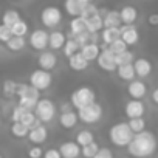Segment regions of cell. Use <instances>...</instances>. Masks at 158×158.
I'll list each match as a JSON object with an SVG mask.
<instances>
[{
    "label": "cell",
    "instance_id": "cell-1",
    "mask_svg": "<svg viewBox=\"0 0 158 158\" xmlns=\"http://www.w3.org/2000/svg\"><path fill=\"white\" fill-rule=\"evenodd\" d=\"M156 150V138L150 130L138 133L133 136L132 143L127 146V152L135 158H149Z\"/></svg>",
    "mask_w": 158,
    "mask_h": 158
},
{
    "label": "cell",
    "instance_id": "cell-2",
    "mask_svg": "<svg viewBox=\"0 0 158 158\" xmlns=\"http://www.w3.org/2000/svg\"><path fill=\"white\" fill-rule=\"evenodd\" d=\"M133 132L130 130L127 123H116L109 130V139L116 147H127L133 139Z\"/></svg>",
    "mask_w": 158,
    "mask_h": 158
},
{
    "label": "cell",
    "instance_id": "cell-3",
    "mask_svg": "<svg viewBox=\"0 0 158 158\" xmlns=\"http://www.w3.org/2000/svg\"><path fill=\"white\" fill-rule=\"evenodd\" d=\"M70 102L73 107H76L77 110H81V109H85L92 104L96 102V93L92 87L89 85H82V87H79L76 89L71 95H70Z\"/></svg>",
    "mask_w": 158,
    "mask_h": 158
},
{
    "label": "cell",
    "instance_id": "cell-4",
    "mask_svg": "<svg viewBox=\"0 0 158 158\" xmlns=\"http://www.w3.org/2000/svg\"><path fill=\"white\" fill-rule=\"evenodd\" d=\"M104 115V109L99 102H95L85 109H81V110H77V116L79 119H81L82 123L85 124H96L98 121H101Z\"/></svg>",
    "mask_w": 158,
    "mask_h": 158
},
{
    "label": "cell",
    "instance_id": "cell-5",
    "mask_svg": "<svg viewBox=\"0 0 158 158\" xmlns=\"http://www.w3.org/2000/svg\"><path fill=\"white\" fill-rule=\"evenodd\" d=\"M34 112H36V116L40 123H50L56 116V106L51 99L44 98V99H39Z\"/></svg>",
    "mask_w": 158,
    "mask_h": 158
},
{
    "label": "cell",
    "instance_id": "cell-6",
    "mask_svg": "<svg viewBox=\"0 0 158 158\" xmlns=\"http://www.w3.org/2000/svg\"><path fill=\"white\" fill-rule=\"evenodd\" d=\"M51 82H53V76L50 74V71L37 68L30 74V85L34 87L37 92H44V90L50 89Z\"/></svg>",
    "mask_w": 158,
    "mask_h": 158
},
{
    "label": "cell",
    "instance_id": "cell-7",
    "mask_svg": "<svg viewBox=\"0 0 158 158\" xmlns=\"http://www.w3.org/2000/svg\"><path fill=\"white\" fill-rule=\"evenodd\" d=\"M40 22L45 28H56L62 22V11L57 6H45L40 11Z\"/></svg>",
    "mask_w": 158,
    "mask_h": 158
},
{
    "label": "cell",
    "instance_id": "cell-8",
    "mask_svg": "<svg viewBox=\"0 0 158 158\" xmlns=\"http://www.w3.org/2000/svg\"><path fill=\"white\" fill-rule=\"evenodd\" d=\"M48 42H50V33L42 28H37L30 34V45L37 51H44L48 47Z\"/></svg>",
    "mask_w": 158,
    "mask_h": 158
},
{
    "label": "cell",
    "instance_id": "cell-9",
    "mask_svg": "<svg viewBox=\"0 0 158 158\" xmlns=\"http://www.w3.org/2000/svg\"><path fill=\"white\" fill-rule=\"evenodd\" d=\"M146 113V106L143 101H135V99H130L126 102L124 106V115L129 118V119H136V118H143Z\"/></svg>",
    "mask_w": 158,
    "mask_h": 158
},
{
    "label": "cell",
    "instance_id": "cell-10",
    "mask_svg": "<svg viewBox=\"0 0 158 158\" xmlns=\"http://www.w3.org/2000/svg\"><path fill=\"white\" fill-rule=\"evenodd\" d=\"M98 67L102 70V71H107V73H112V71H116V62H115V54H112L107 47L102 48L99 57H98Z\"/></svg>",
    "mask_w": 158,
    "mask_h": 158
},
{
    "label": "cell",
    "instance_id": "cell-11",
    "mask_svg": "<svg viewBox=\"0 0 158 158\" xmlns=\"http://www.w3.org/2000/svg\"><path fill=\"white\" fill-rule=\"evenodd\" d=\"M90 5V2H87V0H68V2H65L64 8H65V13L68 16H71L73 19L76 17H81L82 16V11Z\"/></svg>",
    "mask_w": 158,
    "mask_h": 158
},
{
    "label": "cell",
    "instance_id": "cell-12",
    "mask_svg": "<svg viewBox=\"0 0 158 158\" xmlns=\"http://www.w3.org/2000/svg\"><path fill=\"white\" fill-rule=\"evenodd\" d=\"M127 93L132 99L135 101H141L146 95H147V85L141 81V79H135V81L129 82L127 85Z\"/></svg>",
    "mask_w": 158,
    "mask_h": 158
},
{
    "label": "cell",
    "instance_id": "cell-13",
    "mask_svg": "<svg viewBox=\"0 0 158 158\" xmlns=\"http://www.w3.org/2000/svg\"><path fill=\"white\" fill-rule=\"evenodd\" d=\"M37 64L40 70L45 71H51L56 65H57V57L53 51H42L37 57Z\"/></svg>",
    "mask_w": 158,
    "mask_h": 158
},
{
    "label": "cell",
    "instance_id": "cell-14",
    "mask_svg": "<svg viewBox=\"0 0 158 158\" xmlns=\"http://www.w3.org/2000/svg\"><path fill=\"white\" fill-rule=\"evenodd\" d=\"M121 39H123V42L129 47V45H135V44H138V40H139V31L133 27V25H130V27H127V25H123L121 27Z\"/></svg>",
    "mask_w": 158,
    "mask_h": 158
},
{
    "label": "cell",
    "instance_id": "cell-15",
    "mask_svg": "<svg viewBox=\"0 0 158 158\" xmlns=\"http://www.w3.org/2000/svg\"><path fill=\"white\" fill-rule=\"evenodd\" d=\"M59 152L62 158H77L81 155V146H77L76 141H65L59 146Z\"/></svg>",
    "mask_w": 158,
    "mask_h": 158
},
{
    "label": "cell",
    "instance_id": "cell-16",
    "mask_svg": "<svg viewBox=\"0 0 158 158\" xmlns=\"http://www.w3.org/2000/svg\"><path fill=\"white\" fill-rule=\"evenodd\" d=\"M133 67H135V73L138 77H147L150 73H152V62L147 59V57H136L135 62H133Z\"/></svg>",
    "mask_w": 158,
    "mask_h": 158
},
{
    "label": "cell",
    "instance_id": "cell-17",
    "mask_svg": "<svg viewBox=\"0 0 158 158\" xmlns=\"http://www.w3.org/2000/svg\"><path fill=\"white\" fill-rule=\"evenodd\" d=\"M104 19V28H121L123 22H121V16L118 10H109L104 13L102 16Z\"/></svg>",
    "mask_w": 158,
    "mask_h": 158
},
{
    "label": "cell",
    "instance_id": "cell-18",
    "mask_svg": "<svg viewBox=\"0 0 158 158\" xmlns=\"http://www.w3.org/2000/svg\"><path fill=\"white\" fill-rule=\"evenodd\" d=\"M119 16H121V22L127 27H130L132 23L136 22L138 19V10L132 5H126L119 10Z\"/></svg>",
    "mask_w": 158,
    "mask_h": 158
},
{
    "label": "cell",
    "instance_id": "cell-19",
    "mask_svg": "<svg viewBox=\"0 0 158 158\" xmlns=\"http://www.w3.org/2000/svg\"><path fill=\"white\" fill-rule=\"evenodd\" d=\"M47 136H48V129L45 126H39V127L30 130V133H28V139L33 144H36V146L45 143L47 141Z\"/></svg>",
    "mask_w": 158,
    "mask_h": 158
},
{
    "label": "cell",
    "instance_id": "cell-20",
    "mask_svg": "<svg viewBox=\"0 0 158 158\" xmlns=\"http://www.w3.org/2000/svg\"><path fill=\"white\" fill-rule=\"evenodd\" d=\"M68 67L73 70V71H84L87 67H89V60L82 56V53L79 51L76 53L74 56H71L68 59Z\"/></svg>",
    "mask_w": 158,
    "mask_h": 158
},
{
    "label": "cell",
    "instance_id": "cell-21",
    "mask_svg": "<svg viewBox=\"0 0 158 158\" xmlns=\"http://www.w3.org/2000/svg\"><path fill=\"white\" fill-rule=\"evenodd\" d=\"M67 36L62 33V31H51L50 33V42H48V47L51 50H62L65 42H67Z\"/></svg>",
    "mask_w": 158,
    "mask_h": 158
},
{
    "label": "cell",
    "instance_id": "cell-22",
    "mask_svg": "<svg viewBox=\"0 0 158 158\" xmlns=\"http://www.w3.org/2000/svg\"><path fill=\"white\" fill-rule=\"evenodd\" d=\"M77 121H79V116H77L76 112L60 113V116H59V124H60V127H64V129H67V130L76 127Z\"/></svg>",
    "mask_w": 158,
    "mask_h": 158
},
{
    "label": "cell",
    "instance_id": "cell-23",
    "mask_svg": "<svg viewBox=\"0 0 158 158\" xmlns=\"http://www.w3.org/2000/svg\"><path fill=\"white\" fill-rule=\"evenodd\" d=\"M101 39L109 47L110 44H113V42L121 39V28H104L101 31Z\"/></svg>",
    "mask_w": 158,
    "mask_h": 158
},
{
    "label": "cell",
    "instance_id": "cell-24",
    "mask_svg": "<svg viewBox=\"0 0 158 158\" xmlns=\"http://www.w3.org/2000/svg\"><path fill=\"white\" fill-rule=\"evenodd\" d=\"M85 23H87V31L90 34H96V33L104 30V19H102L101 13L93 16V17H90L89 20H85Z\"/></svg>",
    "mask_w": 158,
    "mask_h": 158
},
{
    "label": "cell",
    "instance_id": "cell-25",
    "mask_svg": "<svg viewBox=\"0 0 158 158\" xmlns=\"http://www.w3.org/2000/svg\"><path fill=\"white\" fill-rule=\"evenodd\" d=\"M17 98H31V99H37L39 101V92L31 87L30 84H17Z\"/></svg>",
    "mask_w": 158,
    "mask_h": 158
},
{
    "label": "cell",
    "instance_id": "cell-26",
    "mask_svg": "<svg viewBox=\"0 0 158 158\" xmlns=\"http://www.w3.org/2000/svg\"><path fill=\"white\" fill-rule=\"evenodd\" d=\"M92 143H95V135H93L92 130L82 129V130H79L76 133V144L81 146V149L85 147V146H89V144H92Z\"/></svg>",
    "mask_w": 158,
    "mask_h": 158
},
{
    "label": "cell",
    "instance_id": "cell-27",
    "mask_svg": "<svg viewBox=\"0 0 158 158\" xmlns=\"http://www.w3.org/2000/svg\"><path fill=\"white\" fill-rule=\"evenodd\" d=\"M101 51H102V50L99 48V45H98V44H89V45H85V47H82V48H81L82 56H84L89 62H92V60H98V57H99Z\"/></svg>",
    "mask_w": 158,
    "mask_h": 158
},
{
    "label": "cell",
    "instance_id": "cell-28",
    "mask_svg": "<svg viewBox=\"0 0 158 158\" xmlns=\"http://www.w3.org/2000/svg\"><path fill=\"white\" fill-rule=\"evenodd\" d=\"M116 74H118V77L121 79V81H127V82L135 81V76H136L133 64H132V65H123V67H118V68H116Z\"/></svg>",
    "mask_w": 158,
    "mask_h": 158
},
{
    "label": "cell",
    "instance_id": "cell-29",
    "mask_svg": "<svg viewBox=\"0 0 158 158\" xmlns=\"http://www.w3.org/2000/svg\"><path fill=\"white\" fill-rule=\"evenodd\" d=\"M19 20H22V19H20V14L17 10H6L2 16V25H5L8 28H13Z\"/></svg>",
    "mask_w": 158,
    "mask_h": 158
},
{
    "label": "cell",
    "instance_id": "cell-30",
    "mask_svg": "<svg viewBox=\"0 0 158 158\" xmlns=\"http://www.w3.org/2000/svg\"><path fill=\"white\" fill-rule=\"evenodd\" d=\"M84 31H87V23H85V20L82 17L71 19V22H70V33L73 34V37L77 36V34H81V33H84Z\"/></svg>",
    "mask_w": 158,
    "mask_h": 158
},
{
    "label": "cell",
    "instance_id": "cell-31",
    "mask_svg": "<svg viewBox=\"0 0 158 158\" xmlns=\"http://www.w3.org/2000/svg\"><path fill=\"white\" fill-rule=\"evenodd\" d=\"M20 123H22L23 126H27L30 130H33V129H36V127L42 126V123L37 119V116H36V113H34V112H27V113L22 116Z\"/></svg>",
    "mask_w": 158,
    "mask_h": 158
},
{
    "label": "cell",
    "instance_id": "cell-32",
    "mask_svg": "<svg viewBox=\"0 0 158 158\" xmlns=\"http://www.w3.org/2000/svg\"><path fill=\"white\" fill-rule=\"evenodd\" d=\"M17 84L16 81H13V79H6V81L3 82L2 85V93L5 98H13L17 95Z\"/></svg>",
    "mask_w": 158,
    "mask_h": 158
},
{
    "label": "cell",
    "instance_id": "cell-33",
    "mask_svg": "<svg viewBox=\"0 0 158 158\" xmlns=\"http://www.w3.org/2000/svg\"><path fill=\"white\" fill-rule=\"evenodd\" d=\"M115 62H116V67H123V65H132L135 62V56L132 51H124L118 56H115Z\"/></svg>",
    "mask_w": 158,
    "mask_h": 158
},
{
    "label": "cell",
    "instance_id": "cell-34",
    "mask_svg": "<svg viewBox=\"0 0 158 158\" xmlns=\"http://www.w3.org/2000/svg\"><path fill=\"white\" fill-rule=\"evenodd\" d=\"M130 130L133 132V135H138V133H143L146 132V119L144 118H136V119H129L127 121Z\"/></svg>",
    "mask_w": 158,
    "mask_h": 158
},
{
    "label": "cell",
    "instance_id": "cell-35",
    "mask_svg": "<svg viewBox=\"0 0 158 158\" xmlns=\"http://www.w3.org/2000/svg\"><path fill=\"white\" fill-rule=\"evenodd\" d=\"M64 54L70 59L71 56H74L76 53H79L81 51V47H79L77 44H76V40L74 39H67V42H65V45H64Z\"/></svg>",
    "mask_w": 158,
    "mask_h": 158
},
{
    "label": "cell",
    "instance_id": "cell-36",
    "mask_svg": "<svg viewBox=\"0 0 158 158\" xmlns=\"http://www.w3.org/2000/svg\"><path fill=\"white\" fill-rule=\"evenodd\" d=\"M10 130H11V135L16 138H23V136H28V133H30V129L27 126H23L22 123H13Z\"/></svg>",
    "mask_w": 158,
    "mask_h": 158
},
{
    "label": "cell",
    "instance_id": "cell-37",
    "mask_svg": "<svg viewBox=\"0 0 158 158\" xmlns=\"http://www.w3.org/2000/svg\"><path fill=\"white\" fill-rule=\"evenodd\" d=\"M25 45H27L25 37H13V39H11L8 44H6L8 50H10V51H14V53L22 51V50L25 48Z\"/></svg>",
    "mask_w": 158,
    "mask_h": 158
},
{
    "label": "cell",
    "instance_id": "cell-38",
    "mask_svg": "<svg viewBox=\"0 0 158 158\" xmlns=\"http://www.w3.org/2000/svg\"><path fill=\"white\" fill-rule=\"evenodd\" d=\"M11 31H13V36H14V37H25L27 33H28V23L22 19V20H19V22L11 28Z\"/></svg>",
    "mask_w": 158,
    "mask_h": 158
},
{
    "label": "cell",
    "instance_id": "cell-39",
    "mask_svg": "<svg viewBox=\"0 0 158 158\" xmlns=\"http://www.w3.org/2000/svg\"><path fill=\"white\" fill-rule=\"evenodd\" d=\"M99 149H101V147H99L98 143L95 141V143H92V144L82 147V149H81V155H82L84 158H95L96 153L99 152Z\"/></svg>",
    "mask_w": 158,
    "mask_h": 158
},
{
    "label": "cell",
    "instance_id": "cell-40",
    "mask_svg": "<svg viewBox=\"0 0 158 158\" xmlns=\"http://www.w3.org/2000/svg\"><path fill=\"white\" fill-rule=\"evenodd\" d=\"M107 50L112 53V54H115V56H118V54H121V53H124V51H127V45L123 42V39H119V40H116V42H113V44H110L109 47H107Z\"/></svg>",
    "mask_w": 158,
    "mask_h": 158
},
{
    "label": "cell",
    "instance_id": "cell-41",
    "mask_svg": "<svg viewBox=\"0 0 158 158\" xmlns=\"http://www.w3.org/2000/svg\"><path fill=\"white\" fill-rule=\"evenodd\" d=\"M13 37H14V36H13L11 28H8V27H5V25H0V42L8 44Z\"/></svg>",
    "mask_w": 158,
    "mask_h": 158
},
{
    "label": "cell",
    "instance_id": "cell-42",
    "mask_svg": "<svg viewBox=\"0 0 158 158\" xmlns=\"http://www.w3.org/2000/svg\"><path fill=\"white\" fill-rule=\"evenodd\" d=\"M27 112H30V110H25L23 107H20V106L17 104V106L13 109V113H11V119H13V123H20L22 116H23Z\"/></svg>",
    "mask_w": 158,
    "mask_h": 158
},
{
    "label": "cell",
    "instance_id": "cell-43",
    "mask_svg": "<svg viewBox=\"0 0 158 158\" xmlns=\"http://www.w3.org/2000/svg\"><path fill=\"white\" fill-rule=\"evenodd\" d=\"M96 14H99V10L96 8V5L90 3V5L82 11V16H81V17H82L84 20H89L90 17H93V16H96Z\"/></svg>",
    "mask_w": 158,
    "mask_h": 158
},
{
    "label": "cell",
    "instance_id": "cell-44",
    "mask_svg": "<svg viewBox=\"0 0 158 158\" xmlns=\"http://www.w3.org/2000/svg\"><path fill=\"white\" fill-rule=\"evenodd\" d=\"M44 150H42V147H39V146H34V147H31L30 150H28V158H44Z\"/></svg>",
    "mask_w": 158,
    "mask_h": 158
},
{
    "label": "cell",
    "instance_id": "cell-45",
    "mask_svg": "<svg viewBox=\"0 0 158 158\" xmlns=\"http://www.w3.org/2000/svg\"><path fill=\"white\" fill-rule=\"evenodd\" d=\"M95 158H113V152L109 147H101Z\"/></svg>",
    "mask_w": 158,
    "mask_h": 158
},
{
    "label": "cell",
    "instance_id": "cell-46",
    "mask_svg": "<svg viewBox=\"0 0 158 158\" xmlns=\"http://www.w3.org/2000/svg\"><path fill=\"white\" fill-rule=\"evenodd\" d=\"M44 158H62V155H60L59 149H48V150H45Z\"/></svg>",
    "mask_w": 158,
    "mask_h": 158
},
{
    "label": "cell",
    "instance_id": "cell-47",
    "mask_svg": "<svg viewBox=\"0 0 158 158\" xmlns=\"http://www.w3.org/2000/svg\"><path fill=\"white\" fill-rule=\"evenodd\" d=\"M147 22H149V25H152V27H158V13L150 14V16L147 17Z\"/></svg>",
    "mask_w": 158,
    "mask_h": 158
},
{
    "label": "cell",
    "instance_id": "cell-48",
    "mask_svg": "<svg viewBox=\"0 0 158 158\" xmlns=\"http://www.w3.org/2000/svg\"><path fill=\"white\" fill-rule=\"evenodd\" d=\"M59 109H60V112H62V113H67V112H73V106H71V102H70V101H68V102H62Z\"/></svg>",
    "mask_w": 158,
    "mask_h": 158
},
{
    "label": "cell",
    "instance_id": "cell-49",
    "mask_svg": "<svg viewBox=\"0 0 158 158\" xmlns=\"http://www.w3.org/2000/svg\"><path fill=\"white\" fill-rule=\"evenodd\" d=\"M150 99H152V102H153V104H156V106H158V87H156V89H153V92H152V95H150Z\"/></svg>",
    "mask_w": 158,
    "mask_h": 158
},
{
    "label": "cell",
    "instance_id": "cell-50",
    "mask_svg": "<svg viewBox=\"0 0 158 158\" xmlns=\"http://www.w3.org/2000/svg\"><path fill=\"white\" fill-rule=\"evenodd\" d=\"M0 158H3V156H2V153H0Z\"/></svg>",
    "mask_w": 158,
    "mask_h": 158
}]
</instances>
